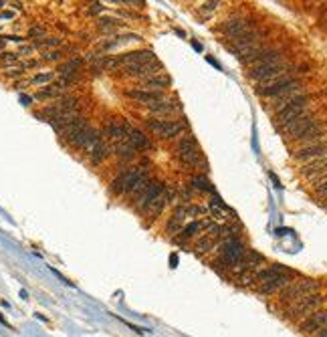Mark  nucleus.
<instances>
[{
    "mask_svg": "<svg viewBox=\"0 0 327 337\" xmlns=\"http://www.w3.org/2000/svg\"><path fill=\"white\" fill-rule=\"evenodd\" d=\"M61 93H63V91H61V89H59V87H57L54 83H51V85H47V87H45L43 91H39V93H37V99H49V97H59Z\"/></svg>",
    "mask_w": 327,
    "mask_h": 337,
    "instance_id": "40",
    "label": "nucleus"
},
{
    "mask_svg": "<svg viewBox=\"0 0 327 337\" xmlns=\"http://www.w3.org/2000/svg\"><path fill=\"white\" fill-rule=\"evenodd\" d=\"M4 75L10 77V79L22 77V75H24V67H22V63H20V65H12V67H8V69L4 71Z\"/></svg>",
    "mask_w": 327,
    "mask_h": 337,
    "instance_id": "44",
    "label": "nucleus"
},
{
    "mask_svg": "<svg viewBox=\"0 0 327 337\" xmlns=\"http://www.w3.org/2000/svg\"><path fill=\"white\" fill-rule=\"evenodd\" d=\"M315 121H317V119L307 111V113H303V115H299V117H295V119H291L289 123H285V125L281 127V131H283L291 142H295V139H297L307 127H311Z\"/></svg>",
    "mask_w": 327,
    "mask_h": 337,
    "instance_id": "10",
    "label": "nucleus"
},
{
    "mask_svg": "<svg viewBox=\"0 0 327 337\" xmlns=\"http://www.w3.org/2000/svg\"><path fill=\"white\" fill-rule=\"evenodd\" d=\"M210 222H212V220H192L190 224L184 226L178 234H174V236H172V240H174L176 244H186L190 238L198 236V234H200V230H206Z\"/></svg>",
    "mask_w": 327,
    "mask_h": 337,
    "instance_id": "19",
    "label": "nucleus"
},
{
    "mask_svg": "<svg viewBox=\"0 0 327 337\" xmlns=\"http://www.w3.org/2000/svg\"><path fill=\"white\" fill-rule=\"evenodd\" d=\"M33 51H35V47H33V45H22V47L18 49V55H20V57H29L31 53H33Z\"/></svg>",
    "mask_w": 327,
    "mask_h": 337,
    "instance_id": "51",
    "label": "nucleus"
},
{
    "mask_svg": "<svg viewBox=\"0 0 327 337\" xmlns=\"http://www.w3.org/2000/svg\"><path fill=\"white\" fill-rule=\"evenodd\" d=\"M317 337H327V327H323V329L317 333Z\"/></svg>",
    "mask_w": 327,
    "mask_h": 337,
    "instance_id": "54",
    "label": "nucleus"
},
{
    "mask_svg": "<svg viewBox=\"0 0 327 337\" xmlns=\"http://www.w3.org/2000/svg\"><path fill=\"white\" fill-rule=\"evenodd\" d=\"M125 97H129L131 101L142 103V105L148 107L156 101H162L164 93L162 91H148V89H129V91H125Z\"/></svg>",
    "mask_w": 327,
    "mask_h": 337,
    "instance_id": "22",
    "label": "nucleus"
},
{
    "mask_svg": "<svg viewBox=\"0 0 327 337\" xmlns=\"http://www.w3.org/2000/svg\"><path fill=\"white\" fill-rule=\"evenodd\" d=\"M293 65L289 63H275V65H263V67H253L249 71V79L255 81L257 85L261 83H269L272 79H279V77H285L289 73H293Z\"/></svg>",
    "mask_w": 327,
    "mask_h": 337,
    "instance_id": "7",
    "label": "nucleus"
},
{
    "mask_svg": "<svg viewBox=\"0 0 327 337\" xmlns=\"http://www.w3.org/2000/svg\"><path fill=\"white\" fill-rule=\"evenodd\" d=\"M109 154V148L103 144V142H99V144H95L91 150H89V160H91V164H101L105 158H107Z\"/></svg>",
    "mask_w": 327,
    "mask_h": 337,
    "instance_id": "36",
    "label": "nucleus"
},
{
    "mask_svg": "<svg viewBox=\"0 0 327 337\" xmlns=\"http://www.w3.org/2000/svg\"><path fill=\"white\" fill-rule=\"evenodd\" d=\"M129 125L127 123H121V121H109L105 125V135L109 139H113L115 144L117 142H125L127 139V133H129Z\"/></svg>",
    "mask_w": 327,
    "mask_h": 337,
    "instance_id": "28",
    "label": "nucleus"
},
{
    "mask_svg": "<svg viewBox=\"0 0 327 337\" xmlns=\"http://www.w3.org/2000/svg\"><path fill=\"white\" fill-rule=\"evenodd\" d=\"M172 198H174V192H172L170 188H164V192L158 196V198H156V202H154V204L146 210V212H148V226L152 224L154 220H158V218H160V214L164 212V208L168 206V202H170Z\"/></svg>",
    "mask_w": 327,
    "mask_h": 337,
    "instance_id": "23",
    "label": "nucleus"
},
{
    "mask_svg": "<svg viewBox=\"0 0 327 337\" xmlns=\"http://www.w3.org/2000/svg\"><path fill=\"white\" fill-rule=\"evenodd\" d=\"M26 85H29V81H16L14 83V89H24Z\"/></svg>",
    "mask_w": 327,
    "mask_h": 337,
    "instance_id": "52",
    "label": "nucleus"
},
{
    "mask_svg": "<svg viewBox=\"0 0 327 337\" xmlns=\"http://www.w3.org/2000/svg\"><path fill=\"white\" fill-rule=\"evenodd\" d=\"M291 269H287V267H283V265H271V267H265V269H259L257 271V275H255V287L257 285H263V283L271 281L275 277H279V275H285V273H289Z\"/></svg>",
    "mask_w": 327,
    "mask_h": 337,
    "instance_id": "27",
    "label": "nucleus"
},
{
    "mask_svg": "<svg viewBox=\"0 0 327 337\" xmlns=\"http://www.w3.org/2000/svg\"><path fill=\"white\" fill-rule=\"evenodd\" d=\"M148 109H150L152 115H156L160 119L162 115H172V113L180 111V103L172 101V99H162V101H156V103L148 105Z\"/></svg>",
    "mask_w": 327,
    "mask_h": 337,
    "instance_id": "29",
    "label": "nucleus"
},
{
    "mask_svg": "<svg viewBox=\"0 0 327 337\" xmlns=\"http://www.w3.org/2000/svg\"><path fill=\"white\" fill-rule=\"evenodd\" d=\"M192 188H194V190H200V192H214L212 184H210L204 176H196V178H192Z\"/></svg>",
    "mask_w": 327,
    "mask_h": 337,
    "instance_id": "39",
    "label": "nucleus"
},
{
    "mask_svg": "<svg viewBox=\"0 0 327 337\" xmlns=\"http://www.w3.org/2000/svg\"><path fill=\"white\" fill-rule=\"evenodd\" d=\"M325 139V125L321 121H315L311 127H307L295 142L301 144V146H311V144H317V142H323Z\"/></svg>",
    "mask_w": 327,
    "mask_h": 337,
    "instance_id": "21",
    "label": "nucleus"
},
{
    "mask_svg": "<svg viewBox=\"0 0 327 337\" xmlns=\"http://www.w3.org/2000/svg\"><path fill=\"white\" fill-rule=\"evenodd\" d=\"M301 176L311 180L313 184H317L321 178L327 176V156L325 158H319V160H313L309 164H303L301 166Z\"/></svg>",
    "mask_w": 327,
    "mask_h": 337,
    "instance_id": "20",
    "label": "nucleus"
},
{
    "mask_svg": "<svg viewBox=\"0 0 327 337\" xmlns=\"http://www.w3.org/2000/svg\"><path fill=\"white\" fill-rule=\"evenodd\" d=\"M323 301H325V297L319 295V293L301 297V299H297V301H293L291 305L285 307V315H287L291 321H303V319H307L311 313H315V311L323 305Z\"/></svg>",
    "mask_w": 327,
    "mask_h": 337,
    "instance_id": "2",
    "label": "nucleus"
},
{
    "mask_svg": "<svg viewBox=\"0 0 327 337\" xmlns=\"http://www.w3.org/2000/svg\"><path fill=\"white\" fill-rule=\"evenodd\" d=\"M61 43H63L61 37H45V39L37 41L33 47H35V49H53V47H59Z\"/></svg>",
    "mask_w": 327,
    "mask_h": 337,
    "instance_id": "38",
    "label": "nucleus"
},
{
    "mask_svg": "<svg viewBox=\"0 0 327 337\" xmlns=\"http://www.w3.org/2000/svg\"><path fill=\"white\" fill-rule=\"evenodd\" d=\"M20 55L18 53H8V51H2L0 53V65H16Z\"/></svg>",
    "mask_w": 327,
    "mask_h": 337,
    "instance_id": "43",
    "label": "nucleus"
},
{
    "mask_svg": "<svg viewBox=\"0 0 327 337\" xmlns=\"http://www.w3.org/2000/svg\"><path fill=\"white\" fill-rule=\"evenodd\" d=\"M164 188H166V186H164L162 182H152V184H150V186H148V188L135 198V200H138V202H135V210L146 212V210L156 202V198L164 192Z\"/></svg>",
    "mask_w": 327,
    "mask_h": 337,
    "instance_id": "17",
    "label": "nucleus"
},
{
    "mask_svg": "<svg viewBox=\"0 0 327 337\" xmlns=\"http://www.w3.org/2000/svg\"><path fill=\"white\" fill-rule=\"evenodd\" d=\"M315 194H317L319 198H327V176L321 178V180L315 184Z\"/></svg>",
    "mask_w": 327,
    "mask_h": 337,
    "instance_id": "46",
    "label": "nucleus"
},
{
    "mask_svg": "<svg viewBox=\"0 0 327 337\" xmlns=\"http://www.w3.org/2000/svg\"><path fill=\"white\" fill-rule=\"evenodd\" d=\"M87 125H89V123H87V119L81 115V117H77L75 121H71L69 125H65V127H63V131H61V137H63L65 142H69L73 135H77V133H79L81 129H85Z\"/></svg>",
    "mask_w": 327,
    "mask_h": 337,
    "instance_id": "32",
    "label": "nucleus"
},
{
    "mask_svg": "<svg viewBox=\"0 0 327 337\" xmlns=\"http://www.w3.org/2000/svg\"><path fill=\"white\" fill-rule=\"evenodd\" d=\"M186 218H188V204H180V206L174 210L170 222H168V226H166V232H170V234H178V232L184 228V220H186Z\"/></svg>",
    "mask_w": 327,
    "mask_h": 337,
    "instance_id": "26",
    "label": "nucleus"
},
{
    "mask_svg": "<svg viewBox=\"0 0 327 337\" xmlns=\"http://www.w3.org/2000/svg\"><path fill=\"white\" fill-rule=\"evenodd\" d=\"M170 85H172V79H170V75H166V73L154 75V77H150V79L144 81V87H146L148 91H164V89H168Z\"/></svg>",
    "mask_w": 327,
    "mask_h": 337,
    "instance_id": "31",
    "label": "nucleus"
},
{
    "mask_svg": "<svg viewBox=\"0 0 327 337\" xmlns=\"http://www.w3.org/2000/svg\"><path fill=\"white\" fill-rule=\"evenodd\" d=\"M261 37H263V33H259V31H251V33L238 37V39H232V41L228 43V49H230V53H234L236 57H240L242 53H247V51L259 47Z\"/></svg>",
    "mask_w": 327,
    "mask_h": 337,
    "instance_id": "14",
    "label": "nucleus"
},
{
    "mask_svg": "<svg viewBox=\"0 0 327 337\" xmlns=\"http://www.w3.org/2000/svg\"><path fill=\"white\" fill-rule=\"evenodd\" d=\"M327 156V142H317V144H311V146H301L295 150L293 158L301 164H309L313 160H319V158H325Z\"/></svg>",
    "mask_w": 327,
    "mask_h": 337,
    "instance_id": "11",
    "label": "nucleus"
},
{
    "mask_svg": "<svg viewBox=\"0 0 327 337\" xmlns=\"http://www.w3.org/2000/svg\"><path fill=\"white\" fill-rule=\"evenodd\" d=\"M81 65H83V59H71V61H67L59 67V75L61 77H75L79 73Z\"/></svg>",
    "mask_w": 327,
    "mask_h": 337,
    "instance_id": "35",
    "label": "nucleus"
},
{
    "mask_svg": "<svg viewBox=\"0 0 327 337\" xmlns=\"http://www.w3.org/2000/svg\"><path fill=\"white\" fill-rule=\"evenodd\" d=\"M53 73H39V75H35L31 81H29V85H43V83H51L53 81Z\"/></svg>",
    "mask_w": 327,
    "mask_h": 337,
    "instance_id": "42",
    "label": "nucleus"
},
{
    "mask_svg": "<svg viewBox=\"0 0 327 337\" xmlns=\"http://www.w3.org/2000/svg\"><path fill=\"white\" fill-rule=\"evenodd\" d=\"M129 41H142V37H138V35H121V37H113L111 41L101 43V51L117 49V47H121V45H125V43H129Z\"/></svg>",
    "mask_w": 327,
    "mask_h": 337,
    "instance_id": "34",
    "label": "nucleus"
},
{
    "mask_svg": "<svg viewBox=\"0 0 327 337\" xmlns=\"http://www.w3.org/2000/svg\"><path fill=\"white\" fill-rule=\"evenodd\" d=\"M176 158L184 166H206L200 146L192 135H184L176 146Z\"/></svg>",
    "mask_w": 327,
    "mask_h": 337,
    "instance_id": "5",
    "label": "nucleus"
},
{
    "mask_svg": "<svg viewBox=\"0 0 327 337\" xmlns=\"http://www.w3.org/2000/svg\"><path fill=\"white\" fill-rule=\"evenodd\" d=\"M214 246H216V240L210 238L208 234H204V236H200V238L196 240V244H194V252H196V255H206V252H210Z\"/></svg>",
    "mask_w": 327,
    "mask_h": 337,
    "instance_id": "37",
    "label": "nucleus"
},
{
    "mask_svg": "<svg viewBox=\"0 0 327 337\" xmlns=\"http://www.w3.org/2000/svg\"><path fill=\"white\" fill-rule=\"evenodd\" d=\"M216 248L220 250V259H218L216 265H222L224 269L232 271L244 257L247 248H244V242L236 236V238H226V240H218Z\"/></svg>",
    "mask_w": 327,
    "mask_h": 337,
    "instance_id": "3",
    "label": "nucleus"
},
{
    "mask_svg": "<svg viewBox=\"0 0 327 337\" xmlns=\"http://www.w3.org/2000/svg\"><path fill=\"white\" fill-rule=\"evenodd\" d=\"M208 208H210V214H212V218L218 220V222H226V220H234L236 216H234V212L220 200V198H212L210 200V204H208Z\"/></svg>",
    "mask_w": 327,
    "mask_h": 337,
    "instance_id": "25",
    "label": "nucleus"
},
{
    "mask_svg": "<svg viewBox=\"0 0 327 337\" xmlns=\"http://www.w3.org/2000/svg\"><path fill=\"white\" fill-rule=\"evenodd\" d=\"M156 55L150 51V49H144V51H129V53H125V55L117 57V61H119V65H125V67H129V65H142V63H150V61H154Z\"/></svg>",
    "mask_w": 327,
    "mask_h": 337,
    "instance_id": "24",
    "label": "nucleus"
},
{
    "mask_svg": "<svg viewBox=\"0 0 327 337\" xmlns=\"http://www.w3.org/2000/svg\"><path fill=\"white\" fill-rule=\"evenodd\" d=\"M29 37H31V39H37V37L45 39V29H43V26H33V29L29 31Z\"/></svg>",
    "mask_w": 327,
    "mask_h": 337,
    "instance_id": "49",
    "label": "nucleus"
},
{
    "mask_svg": "<svg viewBox=\"0 0 327 337\" xmlns=\"http://www.w3.org/2000/svg\"><path fill=\"white\" fill-rule=\"evenodd\" d=\"M63 59V51H57V49H53V51H47V53H43V59L41 61H61Z\"/></svg>",
    "mask_w": 327,
    "mask_h": 337,
    "instance_id": "47",
    "label": "nucleus"
},
{
    "mask_svg": "<svg viewBox=\"0 0 327 337\" xmlns=\"http://www.w3.org/2000/svg\"><path fill=\"white\" fill-rule=\"evenodd\" d=\"M103 10H105V6H103L101 2H93V4H89V8H87L89 14H99V12H103Z\"/></svg>",
    "mask_w": 327,
    "mask_h": 337,
    "instance_id": "48",
    "label": "nucleus"
},
{
    "mask_svg": "<svg viewBox=\"0 0 327 337\" xmlns=\"http://www.w3.org/2000/svg\"><path fill=\"white\" fill-rule=\"evenodd\" d=\"M115 67H119L117 57H101V59H97V69H107V71H113Z\"/></svg>",
    "mask_w": 327,
    "mask_h": 337,
    "instance_id": "41",
    "label": "nucleus"
},
{
    "mask_svg": "<svg viewBox=\"0 0 327 337\" xmlns=\"http://www.w3.org/2000/svg\"><path fill=\"white\" fill-rule=\"evenodd\" d=\"M301 81L291 77V75H285V77H279V79H272L269 83H261L257 85V95L261 97H271V99H277L285 93H299L301 91Z\"/></svg>",
    "mask_w": 327,
    "mask_h": 337,
    "instance_id": "1",
    "label": "nucleus"
},
{
    "mask_svg": "<svg viewBox=\"0 0 327 337\" xmlns=\"http://www.w3.org/2000/svg\"><path fill=\"white\" fill-rule=\"evenodd\" d=\"M301 331L307 335H317L323 327H327V309H317L315 313H311L307 319L301 321Z\"/></svg>",
    "mask_w": 327,
    "mask_h": 337,
    "instance_id": "16",
    "label": "nucleus"
},
{
    "mask_svg": "<svg viewBox=\"0 0 327 337\" xmlns=\"http://www.w3.org/2000/svg\"><path fill=\"white\" fill-rule=\"evenodd\" d=\"M127 144L138 152H142V150H150L152 148V142L148 139V135L144 133V131H140V129H129V133H127Z\"/></svg>",
    "mask_w": 327,
    "mask_h": 337,
    "instance_id": "30",
    "label": "nucleus"
},
{
    "mask_svg": "<svg viewBox=\"0 0 327 337\" xmlns=\"http://www.w3.org/2000/svg\"><path fill=\"white\" fill-rule=\"evenodd\" d=\"M164 69L162 65L154 59V61H150V63H142V65H129V67H125L123 69V75L125 77H131V79H150V77H154V75H160Z\"/></svg>",
    "mask_w": 327,
    "mask_h": 337,
    "instance_id": "12",
    "label": "nucleus"
},
{
    "mask_svg": "<svg viewBox=\"0 0 327 337\" xmlns=\"http://www.w3.org/2000/svg\"><path fill=\"white\" fill-rule=\"evenodd\" d=\"M317 291H319V281H315V279H295L293 283H289L283 291H279V303L287 307L293 301H297L301 297H307V295H313Z\"/></svg>",
    "mask_w": 327,
    "mask_h": 337,
    "instance_id": "4",
    "label": "nucleus"
},
{
    "mask_svg": "<svg viewBox=\"0 0 327 337\" xmlns=\"http://www.w3.org/2000/svg\"><path fill=\"white\" fill-rule=\"evenodd\" d=\"M97 24H99V29H101V31H111V29H117L121 22H119V20H115V18H99V22H97Z\"/></svg>",
    "mask_w": 327,
    "mask_h": 337,
    "instance_id": "45",
    "label": "nucleus"
},
{
    "mask_svg": "<svg viewBox=\"0 0 327 337\" xmlns=\"http://www.w3.org/2000/svg\"><path fill=\"white\" fill-rule=\"evenodd\" d=\"M220 31L232 41V39H238V37L251 33L253 31V24H251V20H247L242 16H232V18H228V20H224L220 24Z\"/></svg>",
    "mask_w": 327,
    "mask_h": 337,
    "instance_id": "13",
    "label": "nucleus"
},
{
    "mask_svg": "<svg viewBox=\"0 0 327 337\" xmlns=\"http://www.w3.org/2000/svg\"><path fill=\"white\" fill-rule=\"evenodd\" d=\"M99 142H101V133L97 129H93L91 125H87L85 129H81L77 135H73L69 139V144L75 146V148H79V150H91Z\"/></svg>",
    "mask_w": 327,
    "mask_h": 337,
    "instance_id": "15",
    "label": "nucleus"
},
{
    "mask_svg": "<svg viewBox=\"0 0 327 337\" xmlns=\"http://www.w3.org/2000/svg\"><path fill=\"white\" fill-rule=\"evenodd\" d=\"M41 59H31V61H26V63H22V67H24V71L26 69H37V67H41Z\"/></svg>",
    "mask_w": 327,
    "mask_h": 337,
    "instance_id": "50",
    "label": "nucleus"
},
{
    "mask_svg": "<svg viewBox=\"0 0 327 337\" xmlns=\"http://www.w3.org/2000/svg\"><path fill=\"white\" fill-rule=\"evenodd\" d=\"M146 127L154 133V135H158L160 139H174V137H178L182 131H184V123L182 121H176V119H172V121H168V119H154V117H150V119H146Z\"/></svg>",
    "mask_w": 327,
    "mask_h": 337,
    "instance_id": "8",
    "label": "nucleus"
},
{
    "mask_svg": "<svg viewBox=\"0 0 327 337\" xmlns=\"http://www.w3.org/2000/svg\"><path fill=\"white\" fill-rule=\"evenodd\" d=\"M295 279H297V275H295L293 271H289V273L279 275V277H275V279H271V281L263 283V285H257L255 289H257V293H259V295H272V293L283 291L289 283H293Z\"/></svg>",
    "mask_w": 327,
    "mask_h": 337,
    "instance_id": "18",
    "label": "nucleus"
},
{
    "mask_svg": "<svg viewBox=\"0 0 327 337\" xmlns=\"http://www.w3.org/2000/svg\"><path fill=\"white\" fill-rule=\"evenodd\" d=\"M309 95L307 93H299L285 109H281V111L277 113V129H281L285 123H289L291 119H295V117H299V115H303V113L309 111Z\"/></svg>",
    "mask_w": 327,
    "mask_h": 337,
    "instance_id": "9",
    "label": "nucleus"
},
{
    "mask_svg": "<svg viewBox=\"0 0 327 337\" xmlns=\"http://www.w3.org/2000/svg\"><path fill=\"white\" fill-rule=\"evenodd\" d=\"M4 45H6V39H4V37H0V51L4 49Z\"/></svg>",
    "mask_w": 327,
    "mask_h": 337,
    "instance_id": "55",
    "label": "nucleus"
},
{
    "mask_svg": "<svg viewBox=\"0 0 327 337\" xmlns=\"http://www.w3.org/2000/svg\"><path fill=\"white\" fill-rule=\"evenodd\" d=\"M148 176V168H144V166H133V168H127L123 174H119L113 182H111V192L115 194V196H121V194H129L131 190H133V186L142 180V178H146Z\"/></svg>",
    "mask_w": 327,
    "mask_h": 337,
    "instance_id": "6",
    "label": "nucleus"
},
{
    "mask_svg": "<svg viewBox=\"0 0 327 337\" xmlns=\"http://www.w3.org/2000/svg\"><path fill=\"white\" fill-rule=\"evenodd\" d=\"M12 16H14V14L8 12V10H6V12H0V18H12Z\"/></svg>",
    "mask_w": 327,
    "mask_h": 337,
    "instance_id": "53",
    "label": "nucleus"
},
{
    "mask_svg": "<svg viewBox=\"0 0 327 337\" xmlns=\"http://www.w3.org/2000/svg\"><path fill=\"white\" fill-rule=\"evenodd\" d=\"M113 154H115L119 160H123V162H129V160H133V158L138 156V152L127 144V139L113 144Z\"/></svg>",
    "mask_w": 327,
    "mask_h": 337,
    "instance_id": "33",
    "label": "nucleus"
}]
</instances>
